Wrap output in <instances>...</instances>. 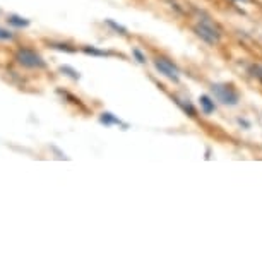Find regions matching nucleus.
<instances>
[{"instance_id": "obj_12", "label": "nucleus", "mask_w": 262, "mask_h": 262, "mask_svg": "<svg viewBox=\"0 0 262 262\" xmlns=\"http://www.w3.org/2000/svg\"><path fill=\"white\" fill-rule=\"evenodd\" d=\"M249 74L254 79H257L259 82H262V66L260 63H252V66H249Z\"/></svg>"}, {"instance_id": "obj_7", "label": "nucleus", "mask_w": 262, "mask_h": 262, "mask_svg": "<svg viewBox=\"0 0 262 262\" xmlns=\"http://www.w3.org/2000/svg\"><path fill=\"white\" fill-rule=\"evenodd\" d=\"M199 103H201V110L204 112L206 115H211V113L216 110L214 101H212V98L209 95H201L199 96Z\"/></svg>"}, {"instance_id": "obj_8", "label": "nucleus", "mask_w": 262, "mask_h": 262, "mask_svg": "<svg viewBox=\"0 0 262 262\" xmlns=\"http://www.w3.org/2000/svg\"><path fill=\"white\" fill-rule=\"evenodd\" d=\"M7 23L11 24V26L17 28V29H23V28H28L29 24H31V21L23 16H17V14H11V16L7 17Z\"/></svg>"}, {"instance_id": "obj_5", "label": "nucleus", "mask_w": 262, "mask_h": 262, "mask_svg": "<svg viewBox=\"0 0 262 262\" xmlns=\"http://www.w3.org/2000/svg\"><path fill=\"white\" fill-rule=\"evenodd\" d=\"M100 123H103V125H106V127H110V125H122L123 128H127L128 125L127 123H123L120 118L115 117L113 113L110 112H103L101 115H100Z\"/></svg>"}, {"instance_id": "obj_3", "label": "nucleus", "mask_w": 262, "mask_h": 262, "mask_svg": "<svg viewBox=\"0 0 262 262\" xmlns=\"http://www.w3.org/2000/svg\"><path fill=\"white\" fill-rule=\"evenodd\" d=\"M16 60L19 66L26 67V69H45L47 67V62L43 60V57L36 53L31 48H19L16 52Z\"/></svg>"}, {"instance_id": "obj_13", "label": "nucleus", "mask_w": 262, "mask_h": 262, "mask_svg": "<svg viewBox=\"0 0 262 262\" xmlns=\"http://www.w3.org/2000/svg\"><path fill=\"white\" fill-rule=\"evenodd\" d=\"M60 72H62V74H66L67 77L74 79V81L81 79V74H79V72L76 71V69H72L71 66H62V67H60Z\"/></svg>"}, {"instance_id": "obj_11", "label": "nucleus", "mask_w": 262, "mask_h": 262, "mask_svg": "<svg viewBox=\"0 0 262 262\" xmlns=\"http://www.w3.org/2000/svg\"><path fill=\"white\" fill-rule=\"evenodd\" d=\"M105 24H106V26H110L115 33L122 34V36H125V34H127V28H125V26H122V24L115 23L113 19H105Z\"/></svg>"}, {"instance_id": "obj_9", "label": "nucleus", "mask_w": 262, "mask_h": 262, "mask_svg": "<svg viewBox=\"0 0 262 262\" xmlns=\"http://www.w3.org/2000/svg\"><path fill=\"white\" fill-rule=\"evenodd\" d=\"M48 47L53 48V50H60V52H66V53H74L76 48L69 43H62V41H48Z\"/></svg>"}, {"instance_id": "obj_2", "label": "nucleus", "mask_w": 262, "mask_h": 262, "mask_svg": "<svg viewBox=\"0 0 262 262\" xmlns=\"http://www.w3.org/2000/svg\"><path fill=\"white\" fill-rule=\"evenodd\" d=\"M194 33L202 39V41L211 47H214L221 41V31L217 29L216 24L207 17H202L197 21V24L194 26Z\"/></svg>"}, {"instance_id": "obj_15", "label": "nucleus", "mask_w": 262, "mask_h": 262, "mask_svg": "<svg viewBox=\"0 0 262 262\" xmlns=\"http://www.w3.org/2000/svg\"><path fill=\"white\" fill-rule=\"evenodd\" d=\"M132 55L136 57V60L139 63H146V55L139 50V48H134V50H132Z\"/></svg>"}, {"instance_id": "obj_1", "label": "nucleus", "mask_w": 262, "mask_h": 262, "mask_svg": "<svg viewBox=\"0 0 262 262\" xmlns=\"http://www.w3.org/2000/svg\"><path fill=\"white\" fill-rule=\"evenodd\" d=\"M211 93L220 103L226 106H236L240 103V93L236 91L233 84L228 82H214L211 84Z\"/></svg>"}, {"instance_id": "obj_16", "label": "nucleus", "mask_w": 262, "mask_h": 262, "mask_svg": "<svg viewBox=\"0 0 262 262\" xmlns=\"http://www.w3.org/2000/svg\"><path fill=\"white\" fill-rule=\"evenodd\" d=\"M236 2H247V0H236Z\"/></svg>"}, {"instance_id": "obj_4", "label": "nucleus", "mask_w": 262, "mask_h": 262, "mask_svg": "<svg viewBox=\"0 0 262 262\" xmlns=\"http://www.w3.org/2000/svg\"><path fill=\"white\" fill-rule=\"evenodd\" d=\"M155 67L161 76H165L166 79H170V81H173V82H179L180 69L177 67L171 60H168V58H165V57H158V58H155Z\"/></svg>"}, {"instance_id": "obj_10", "label": "nucleus", "mask_w": 262, "mask_h": 262, "mask_svg": "<svg viewBox=\"0 0 262 262\" xmlns=\"http://www.w3.org/2000/svg\"><path fill=\"white\" fill-rule=\"evenodd\" d=\"M82 52L86 53V55H93V57H110L112 53L106 52V50H98L96 47H84Z\"/></svg>"}, {"instance_id": "obj_14", "label": "nucleus", "mask_w": 262, "mask_h": 262, "mask_svg": "<svg viewBox=\"0 0 262 262\" xmlns=\"http://www.w3.org/2000/svg\"><path fill=\"white\" fill-rule=\"evenodd\" d=\"M14 39V33H11L9 29L0 28V41H11Z\"/></svg>"}, {"instance_id": "obj_6", "label": "nucleus", "mask_w": 262, "mask_h": 262, "mask_svg": "<svg viewBox=\"0 0 262 262\" xmlns=\"http://www.w3.org/2000/svg\"><path fill=\"white\" fill-rule=\"evenodd\" d=\"M173 101L179 105L182 110H184V113H187L189 117H195V106L192 105L190 100H184V98H179V96H173Z\"/></svg>"}]
</instances>
